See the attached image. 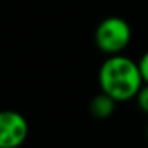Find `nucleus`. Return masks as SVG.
Here are the masks:
<instances>
[{"label":"nucleus","mask_w":148,"mask_h":148,"mask_svg":"<svg viewBox=\"0 0 148 148\" xmlns=\"http://www.w3.org/2000/svg\"><path fill=\"white\" fill-rule=\"evenodd\" d=\"M143 83L138 62L132 61L127 56H108L99 69L100 91L113 97L116 102L135 99Z\"/></svg>","instance_id":"1"},{"label":"nucleus","mask_w":148,"mask_h":148,"mask_svg":"<svg viewBox=\"0 0 148 148\" xmlns=\"http://www.w3.org/2000/svg\"><path fill=\"white\" fill-rule=\"evenodd\" d=\"M132 40V29L126 19L108 16L99 23L94 30V42L102 53L108 56L121 54Z\"/></svg>","instance_id":"2"},{"label":"nucleus","mask_w":148,"mask_h":148,"mask_svg":"<svg viewBox=\"0 0 148 148\" xmlns=\"http://www.w3.org/2000/svg\"><path fill=\"white\" fill-rule=\"evenodd\" d=\"M29 135V123L16 110H0V148H19Z\"/></svg>","instance_id":"3"},{"label":"nucleus","mask_w":148,"mask_h":148,"mask_svg":"<svg viewBox=\"0 0 148 148\" xmlns=\"http://www.w3.org/2000/svg\"><path fill=\"white\" fill-rule=\"evenodd\" d=\"M115 107H116V100L113 97H110L108 94L100 91V94L92 97V100L89 102V113L97 119H107L113 115Z\"/></svg>","instance_id":"4"},{"label":"nucleus","mask_w":148,"mask_h":148,"mask_svg":"<svg viewBox=\"0 0 148 148\" xmlns=\"http://www.w3.org/2000/svg\"><path fill=\"white\" fill-rule=\"evenodd\" d=\"M135 102L138 108L148 115V83H143V86L140 88V91L135 96Z\"/></svg>","instance_id":"5"},{"label":"nucleus","mask_w":148,"mask_h":148,"mask_svg":"<svg viewBox=\"0 0 148 148\" xmlns=\"http://www.w3.org/2000/svg\"><path fill=\"white\" fill-rule=\"evenodd\" d=\"M138 67H140L143 81H145V83H148V51H145L143 54H142L140 61H138Z\"/></svg>","instance_id":"6"},{"label":"nucleus","mask_w":148,"mask_h":148,"mask_svg":"<svg viewBox=\"0 0 148 148\" xmlns=\"http://www.w3.org/2000/svg\"><path fill=\"white\" fill-rule=\"evenodd\" d=\"M147 138H148V123H147Z\"/></svg>","instance_id":"7"}]
</instances>
